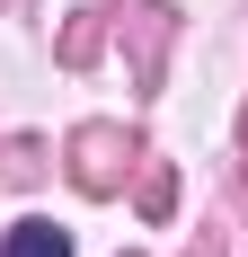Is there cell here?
<instances>
[{
	"label": "cell",
	"mask_w": 248,
	"mask_h": 257,
	"mask_svg": "<svg viewBox=\"0 0 248 257\" xmlns=\"http://www.w3.org/2000/svg\"><path fill=\"white\" fill-rule=\"evenodd\" d=\"M0 257H71V239L53 231V222H18V231H9V248Z\"/></svg>",
	"instance_id": "obj_1"
}]
</instances>
